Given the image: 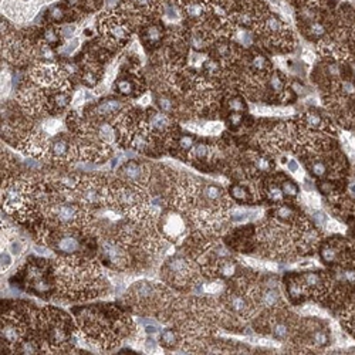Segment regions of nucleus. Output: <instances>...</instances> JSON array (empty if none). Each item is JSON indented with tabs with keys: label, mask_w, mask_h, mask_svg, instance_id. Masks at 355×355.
<instances>
[{
	"label": "nucleus",
	"mask_w": 355,
	"mask_h": 355,
	"mask_svg": "<svg viewBox=\"0 0 355 355\" xmlns=\"http://www.w3.org/2000/svg\"><path fill=\"white\" fill-rule=\"evenodd\" d=\"M76 317L83 337L98 348H112L133 331L131 317L112 304H97L76 310Z\"/></svg>",
	"instance_id": "1"
},
{
	"label": "nucleus",
	"mask_w": 355,
	"mask_h": 355,
	"mask_svg": "<svg viewBox=\"0 0 355 355\" xmlns=\"http://www.w3.org/2000/svg\"><path fill=\"white\" fill-rule=\"evenodd\" d=\"M54 276L58 291L74 300L97 297L107 291V283L102 284L101 267L95 260L83 253L61 256L54 263Z\"/></svg>",
	"instance_id": "2"
},
{
	"label": "nucleus",
	"mask_w": 355,
	"mask_h": 355,
	"mask_svg": "<svg viewBox=\"0 0 355 355\" xmlns=\"http://www.w3.org/2000/svg\"><path fill=\"white\" fill-rule=\"evenodd\" d=\"M36 333L42 353H67L73 341V322L64 311L44 309L37 312Z\"/></svg>",
	"instance_id": "3"
},
{
	"label": "nucleus",
	"mask_w": 355,
	"mask_h": 355,
	"mask_svg": "<svg viewBox=\"0 0 355 355\" xmlns=\"http://www.w3.org/2000/svg\"><path fill=\"white\" fill-rule=\"evenodd\" d=\"M127 304L135 310L145 311H164L171 304V294L165 287L158 286L151 281H136L130 287L125 294Z\"/></svg>",
	"instance_id": "4"
},
{
	"label": "nucleus",
	"mask_w": 355,
	"mask_h": 355,
	"mask_svg": "<svg viewBox=\"0 0 355 355\" xmlns=\"http://www.w3.org/2000/svg\"><path fill=\"white\" fill-rule=\"evenodd\" d=\"M161 276L167 284L179 290L192 287L198 280L193 263L185 256H172L162 266Z\"/></svg>",
	"instance_id": "5"
},
{
	"label": "nucleus",
	"mask_w": 355,
	"mask_h": 355,
	"mask_svg": "<svg viewBox=\"0 0 355 355\" xmlns=\"http://www.w3.org/2000/svg\"><path fill=\"white\" fill-rule=\"evenodd\" d=\"M108 185L100 178H83L77 190L74 192V200L84 209H97L105 205Z\"/></svg>",
	"instance_id": "6"
},
{
	"label": "nucleus",
	"mask_w": 355,
	"mask_h": 355,
	"mask_svg": "<svg viewBox=\"0 0 355 355\" xmlns=\"http://www.w3.org/2000/svg\"><path fill=\"white\" fill-rule=\"evenodd\" d=\"M256 306L253 290L247 294L242 284H236L224 294V307L239 318L249 320L255 314Z\"/></svg>",
	"instance_id": "7"
},
{
	"label": "nucleus",
	"mask_w": 355,
	"mask_h": 355,
	"mask_svg": "<svg viewBox=\"0 0 355 355\" xmlns=\"http://www.w3.org/2000/svg\"><path fill=\"white\" fill-rule=\"evenodd\" d=\"M118 177L121 180H125L128 183H133L141 188H146L151 183L152 179V171L151 168L141 162H135V161H130L125 162L120 171H118Z\"/></svg>",
	"instance_id": "8"
},
{
	"label": "nucleus",
	"mask_w": 355,
	"mask_h": 355,
	"mask_svg": "<svg viewBox=\"0 0 355 355\" xmlns=\"http://www.w3.org/2000/svg\"><path fill=\"white\" fill-rule=\"evenodd\" d=\"M158 222L161 223V230L162 236L169 240H177L180 239L185 232H186V222L182 215L178 212L167 211L162 213Z\"/></svg>",
	"instance_id": "9"
},
{
	"label": "nucleus",
	"mask_w": 355,
	"mask_h": 355,
	"mask_svg": "<svg viewBox=\"0 0 355 355\" xmlns=\"http://www.w3.org/2000/svg\"><path fill=\"white\" fill-rule=\"evenodd\" d=\"M268 333L271 334L273 338L278 341H286L293 333V321L291 318H287V314H278L277 311L273 310V315L270 318L265 320V327Z\"/></svg>",
	"instance_id": "10"
},
{
	"label": "nucleus",
	"mask_w": 355,
	"mask_h": 355,
	"mask_svg": "<svg viewBox=\"0 0 355 355\" xmlns=\"http://www.w3.org/2000/svg\"><path fill=\"white\" fill-rule=\"evenodd\" d=\"M47 155L51 161H56V162H70L73 161L71 158L77 156V152L68 139L58 136L50 142Z\"/></svg>",
	"instance_id": "11"
},
{
	"label": "nucleus",
	"mask_w": 355,
	"mask_h": 355,
	"mask_svg": "<svg viewBox=\"0 0 355 355\" xmlns=\"http://www.w3.org/2000/svg\"><path fill=\"white\" fill-rule=\"evenodd\" d=\"M146 125L151 128V131H156L161 133H168L172 128V122L169 120L168 114L162 111H149L148 112V122Z\"/></svg>",
	"instance_id": "12"
},
{
	"label": "nucleus",
	"mask_w": 355,
	"mask_h": 355,
	"mask_svg": "<svg viewBox=\"0 0 355 355\" xmlns=\"http://www.w3.org/2000/svg\"><path fill=\"white\" fill-rule=\"evenodd\" d=\"M124 108V104L122 101L120 100H114V98H110V100H104L101 101L100 104H97L91 114L97 118H108V117H112L115 114L121 111Z\"/></svg>",
	"instance_id": "13"
},
{
	"label": "nucleus",
	"mask_w": 355,
	"mask_h": 355,
	"mask_svg": "<svg viewBox=\"0 0 355 355\" xmlns=\"http://www.w3.org/2000/svg\"><path fill=\"white\" fill-rule=\"evenodd\" d=\"M263 29H265V33H267V36L273 37V39H283L284 37V32H286V27L281 20H278L276 16H268L266 20H265V24H263Z\"/></svg>",
	"instance_id": "14"
},
{
	"label": "nucleus",
	"mask_w": 355,
	"mask_h": 355,
	"mask_svg": "<svg viewBox=\"0 0 355 355\" xmlns=\"http://www.w3.org/2000/svg\"><path fill=\"white\" fill-rule=\"evenodd\" d=\"M136 83H135V78L131 77H122L120 78L117 83H115V91L121 95L125 97H131L135 95L138 91H136Z\"/></svg>",
	"instance_id": "15"
},
{
	"label": "nucleus",
	"mask_w": 355,
	"mask_h": 355,
	"mask_svg": "<svg viewBox=\"0 0 355 355\" xmlns=\"http://www.w3.org/2000/svg\"><path fill=\"white\" fill-rule=\"evenodd\" d=\"M70 101H71V98H70V95L67 94L66 91H57L48 98V110L61 111L70 104Z\"/></svg>",
	"instance_id": "16"
},
{
	"label": "nucleus",
	"mask_w": 355,
	"mask_h": 355,
	"mask_svg": "<svg viewBox=\"0 0 355 355\" xmlns=\"http://www.w3.org/2000/svg\"><path fill=\"white\" fill-rule=\"evenodd\" d=\"M179 341H180L179 330H174V328H167L165 331L161 333V337H159L161 345H162L164 348H168V350L177 348Z\"/></svg>",
	"instance_id": "17"
},
{
	"label": "nucleus",
	"mask_w": 355,
	"mask_h": 355,
	"mask_svg": "<svg viewBox=\"0 0 355 355\" xmlns=\"http://www.w3.org/2000/svg\"><path fill=\"white\" fill-rule=\"evenodd\" d=\"M309 341L311 345L322 348L330 344V335L327 333V330L317 327V328H312V331L309 334Z\"/></svg>",
	"instance_id": "18"
},
{
	"label": "nucleus",
	"mask_w": 355,
	"mask_h": 355,
	"mask_svg": "<svg viewBox=\"0 0 355 355\" xmlns=\"http://www.w3.org/2000/svg\"><path fill=\"white\" fill-rule=\"evenodd\" d=\"M320 256H321L322 262L330 265V263H335L338 260V256H340V250H338V246L333 243H325L322 244L321 250H320Z\"/></svg>",
	"instance_id": "19"
},
{
	"label": "nucleus",
	"mask_w": 355,
	"mask_h": 355,
	"mask_svg": "<svg viewBox=\"0 0 355 355\" xmlns=\"http://www.w3.org/2000/svg\"><path fill=\"white\" fill-rule=\"evenodd\" d=\"M95 135H97V138L101 139L102 142L108 144V142L115 141L117 131L112 128L111 125H108V124H100V125L97 127V130H95Z\"/></svg>",
	"instance_id": "20"
},
{
	"label": "nucleus",
	"mask_w": 355,
	"mask_h": 355,
	"mask_svg": "<svg viewBox=\"0 0 355 355\" xmlns=\"http://www.w3.org/2000/svg\"><path fill=\"white\" fill-rule=\"evenodd\" d=\"M212 146L203 142H198L192 146V149L189 151V156L195 161H205L208 159V156L211 155Z\"/></svg>",
	"instance_id": "21"
},
{
	"label": "nucleus",
	"mask_w": 355,
	"mask_h": 355,
	"mask_svg": "<svg viewBox=\"0 0 355 355\" xmlns=\"http://www.w3.org/2000/svg\"><path fill=\"white\" fill-rule=\"evenodd\" d=\"M229 196H232L234 200L242 202V203H249L252 200L250 192L239 183H234L229 188Z\"/></svg>",
	"instance_id": "22"
},
{
	"label": "nucleus",
	"mask_w": 355,
	"mask_h": 355,
	"mask_svg": "<svg viewBox=\"0 0 355 355\" xmlns=\"http://www.w3.org/2000/svg\"><path fill=\"white\" fill-rule=\"evenodd\" d=\"M162 36H164V33H162L161 27L156 26V24H152L145 30L144 40L146 42V44H158L161 42Z\"/></svg>",
	"instance_id": "23"
},
{
	"label": "nucleus",
	"mask_w": 355,
	"mask_h": 355,
	"mask_svg": "<svg viewBox=\"0 0 355 355\" xmlns=\"http://www.w3.org/2000/svg\"><path fill=\"white\" fill-rule=\"evenodd\" d=\"M303 122H304V125H307V127H310V128H321L322 124H324V120H322V117L318 112L309 111L304 112Z\"/></svg>",
	"instance_id": "24"
},
{
	"label": "nucleus",
	"mask_w": 355,
	"mask_h": 355,
	"mask_svg": "<svg viewBox=\"0 0 355 355\" xmlns=\"http://www.w3.org/2000/svg\"><path fill=\"white\" fill-rule=\"evenodd\" d=\"M252 68L255 70L256 73H267L268 68H270V63H268V60L265 56L256 54L252 58Z\"/></svg>",
	"instance_id": "25"
},
{
	"label": "nucleus",
	"mask_w": 355,
	"mask_h": 355,
	"mask_svg": "<svg viewBox=\"0 0 355 355\" xmlns=\"http://www.w3.org/2000/svg\"><path fill=\"white\" fill-rule=\"evenodd\" d=\"M268 87L271 89V91H274L276 94H281L284 91V89H286V84H284V80L281 78V76L278 73H273L268 77Z\"/></svg>",
	"instance_id": "26"
},
{
	"label": "nucleus",
	"mask_w": 355,
	"mask_h": 355,
	"mask_svg": "<svg viewBox=\"0 0 355 355\" xmlns=\"http://www.w3.org/2000/svg\"><path fill=\"white\" fill-rule=\"evenodd\" d=\"M309 169L311 171V174L317 178H324L325 175H327V174H328V168H327V164H325V162H322V161H318V159L312 161L310 165H309Z\"/></svg>",
	"instance_id": "27"
},
{
	"label": "nucleus",
	"mask_w": 355,
	"mask_h": 355,
	"mask_svg": "<svg viewBox=\"0 0 355 355\" xmlns=\"http://www.w3.org/2000/svg\"><path fill=\"white\" fill-rule=\"evenodd\" d=\"M156 102H158L159 110L162 112H165V114H172L174 110H175V102L169 95H159Z\"/></svg>",
	"instance_id": "28"
},
{
	"label": "nucleus",
	"mask_w": 355,
	"mask_h": 355,
	"mask_svg": "<svg viewBox=\"0 0 355 355\" xmlns=\"http://www.w3.org/2000/svg\"><path fill=\"white\" fill-rule=\"evenodd\" d=\"M280 188H281V190H283L284 195L291 196V198L297 196L300 192L299 186H297L293 180H290V179H283V180L280 182Z\"/></svg>",
	"instance_id": "29"
},
{
	"label": "nucleus",
	"mask_w": 355,
	"mask_h": 355,
	"mask_svg": "<svg viewBox=\"0 0 355 355\" xmlns=\"http://www.w3.org/2000/svg\"><path fill=\"white\" fill-rule=\"evenodd\" d=\"M252 162H253V165L257 171H260V172H268V171H271V162H270V159H267L266 156H262V155H255L253 156V159H252Z\"/></svg>",
	"instance_id": "30"
},
{
	"label": "nucleus",
	"mask_w": 355,
	"mask_h": 355,
	"mask_svg": "<svg viewBox=\"0 0 355 355\" xmlns=\"http://www.w3.org/2000/svg\"><path fill=\"white\" fill-rule=\"evenodd\" d=\"M193 145H195V139L192 136H189V135H182L178 139V149H180V151L189 152Z\"/></svg>",
	"instance_id": "31"
},
{
	"label": "nucleus",
	"mask_w": 355,
	"mask_h": 355,
	"mask_svg": "<svg viewBox=\"0 0 355 355\" xmlns=\"http://www.w3.org/2000/svg\"><path fill=\"white\" fill-rule=\"evenodd\" d=\"M39 56L42 57V58H44V60H53L56 54H54V50H53V45L47 44V43H42V44L39 45Z\"/></svg>",
	"instance_id": "32"
},
{
	"label": "nucleus",
	"mask_w": 355,
	"mask_h": 355,
	"mask_svg": "<svg viewBox=\"0 0 355 355\" xmlns=\"http://www.w3.org/2000/svg\"><path fill=\"white\" fill-rule=\"evenodd\" d=\"M267 196H268V199L271 200V202H281V199H283V190H281V188L280 186H276V185H271L270 188L267 189V193H266Z\"/></svg>",
	"instance_id": "33"
},
{
	"label": "nucleus",
	"mask_w": 355,
	"mask_h": 355,
	"mask_svg": "<svg viewBox=\"0 0 355 355\" xmlns=\"http://www.w3.org/2000/svg\"><path fill=\"white\" fill-rule=\"evenodd\" d=\"M185 9H186V13H188L190 17H200V16L203 14V11H205L203 6H202L200 3H196V1L189 3Z\"/></svg>",
	"instance_id": "34"
},
{
	"label": "nucleus",
	"mask_w": 355,
	"mask_h": 355,
	"mask_svg": "<svg viewBox=\"0 0 355 355\" xmlns=\"http://www.w3.org/2000/svg\"><path fill=\"white\" fill-rule=\"evenodd\" d=\"M58 33H57L56 30L54 29H47L45 30L44 33H43V42L44 43H47V44H50V45H56L57 43H58Z\"/></svg>",
	"instance_id": "35"
},
{
	"label": "nucleus",
	"mask_w": 355,
	"mask_h": 355,
	"mask_svg": "<svg viewBox=\"0 0 355 355\" xmlns=\"http://www.w3.org/2000/svg\"><path fill=\"white\" fill-rule=\"evenodd\" d=\"M237 36H236V39H237V42L240 43L244 47H249V45H252L253 43V37H252V34L249 33V32H246V30H237Z\"/></svg>",
	"instance_id": "36"
},
{
	"label": "nucleus",
	"mask_w": 355,
	"mask_h": 355,
	"mask_svg": "<svg viewBox=\"0 0 355 355\" xmlns=\"http://www.w3.org/2000/svg\"><path fill=\"white\" fill-rule=\"evenodd\" d=\"M64 16H66V11H64L63 7H60V6H53V7H50V10H48V17H50L53 22L63 20Z\"/></svg>",
	"instance_id": "37"
},
{
	"label": "nucleus",
	"mask_w": 355,
	"mask_h": 355,
	"mask_svg": "<svg viewBox=\"0 0 355 355\" xmlns=\"http://www.w3.org/2000/svg\"><path fill=\"white\" fill-rule=\"evenodd\" d=\"M9 250H10L11 255L20 256L24 250V244L19 239H11L10 243H9Z\"/></svg>",
	"instance_id": "38"
},
{
	"label": "nucleus",
	"mask_w": 355,
	"mask_h": 355,
	"mask_svg": "<svg viewBox=\"0 0 355 355\" xmlns=\"http://www.w3.org/2000/svg\"><path fill=\"white\" fill-rule=\"evenodd\" d=\"M227 105H229V108L232 110L233 112H242L246 108V105H244V102L242 98H239V97H233V98H230L229 102H227Z\"/></svg>",
	"instance_id": "39"
},
{
	"label": "nucleus",
	"mask_w": 355,
	"mask_h": 355,
	"mask_svg": "<svg viewBox=\"0 0 355 355\" xmlns=\"http://www.w3.org/2000/svg\"><path fill=\"white\" fill-rule=\"evenodd\" d=\"M324 32H325V29H324V26H322L321 23L312 22L309 26V34H311L312 37H321Z\"/></svg>",
	"instance_id": "40"
},
{
	"label": "nucleus",
	"mask_w": 355,
	"mask_h": 355,
	"mask_svg": "<svg viewBox=\"0 0 355 355\" xmlns=\"http://www.w3.org/2000/svg\"><path fill=\"white\" fill-rule=\"evenodd\" d=\"M10 86H11V81H10V76H9V73H1V94H7L9 91H10Z\"/></svg>",
	"instance_id": "41"
},
{
	"label": "nucleus",
	"mask_w": 355,
	"mask_h": 355,
	"mask_svg": "<svg viewBox=\"0 0 355 355\" xmlns=\"http://www.w3.org/2000/svg\"><path fill=\"white\" fill-rule=\"evenodd\" d=\"M74 32H76V26L74 24H63L61 29H60L61 37H64V39H71Z\"/></svg>",
	"instance_id": "42"
},
{
	"label": "nucleus",
	"mask_w": 355,
	"mask_h": 355,
	"mask_svg": "<svg viewBox=\"0 0 355 355\" xmlns=\"http://www.w3.org/2000/svg\"><path fill=\"white\" fill-rule=\"evenodd\" d=\"M11 265V256L6 252L1 250V271H6Z\"/></svg>",
	"instance_id": "43"
},
{
	"label": "nucleus",
	"mask_w": 355,
	"mask_h": 355,
	"mask_svg": "<svg viewBox=\"0 0 355 355\" xmlns=\"http://www.w3.org/2000/svg\"><path fill=\"white\" fill-rule=\"evenodd\" d=\"M312 221L315 222L317 226H324L327 222V216L322 212H314L312 213Z\"/></svg>",
	"instance_id": "44"
},
{
	"label": "nucleus",
	"mask_w": 355,
	"mask_h": 355,
	"mask_svg": "<svg viewBox=\"0 0 355 355\" xmlns=\"http://www.w3.org/2000/svg\"><path fill=\"white\" fill-rule=\"evenodd\" d=\"M242 121H243V115H242L240 112H233V114H230V117H229L230 125H234V127L240 125Z\"/></svg>",
	"instance_id": "45"
},
{
	"label": "nucleus",
	"mask_w": 355,
	"mask_h": 355,
	"mask_svg": "<svg viewBox=\"0 0 355 355\" xmlns=\"http://www.w3.org/2000/svg\"><path fill=\"white\" fill-rule=\"evenodd\" d=\"M78 44H80V40H78V39H73V42H70V43L66 45V48H64V53H66V54H71V53H74V51L77 50Z\"/></svg>",
	"instance_id": "46"
},
{
	"label": "nucleus",
	"mask_w": 355,
	"mask_h": 355,
	"mask_svg": "<svg viewBox=\"0 0 355 355\" xmlns=\"http://www.w3.org/2000/svg\"><path fill=\"white\" fill-rule=\"evenodd\" d=\"M133 4H136L138 7H145V9H149L152 7V4L155 3V0H133Z\"/></svg>",
	"instance_id": "47"
},
{
	"label": "nucleus",
	"mask_w": 355,
	"mask_h": 355,
	"mask_svg": "<svg viewBox=\"0 0 355 355\" xmlns=\"http://www.w3.org/2000/svg\"><path fill=\"white\" fill-rule=\"evenodd\" d=\"M165 14H167L171 20H177V19H179V11H178V9L175 6H169V7H167V13H165Z\"/></svg>",
	"instance_id": "48"
},
{
	"label": "nucleus",
	"mask_w": 355,
	"mask_h": 355,
	"mask_svg": "<svg viewBox=\"0 0 355 355\" xmlns=\"http://www.w3.org/2000/svg\"><path fill=\"white\" fill-rule=\"evenodd\" d=\"M287 169H289L291 174H296V172H299V169H300L299 162H297L296 159H290L289 162H287Z\"/></svg>",
	"instance_id": "49"
},
{
	"label": "nucleus",
	"mask_w": 355,
	"mask_h": 355,
	"mask_svg": "<svg viewBox=\"0 0 355 355\" xmlns=\"http://www.w3.org/2000/svg\"><path fill=\"white\" fill-rule=\"evenodd\" d=\"M78 1H80V0H68V3H70V4H77Z\"/></svg>",
	"instance_id": "50"
},
{
	"label": "nucleus",
	"mask_w": 355,
	"mask_h": 355,
	"mask_svg": "<svg viewBox=\"0 0 355 355\" xmlns=\"http://www.w3.org/2000/svg\"><path fill=\"white\" fill-rule=\"evenodd\" d=\"M351 192H353V193L355 195V185H353V186H351Z\"/></svg>",
	"instance_id": "51"
},
{
	"label": "nucleus",
	"mask_w": 355,
	"mask_h": 355,
	"mask_svg": "<svg viewBox=\"0 0 355 355\" xmlns=\"http://www.w3.org/2000/svg\"><path fill=\"white\" fill-rule=\"evenodd\" d=\"M309 1H310V0H309Z\"/></svg>",
	"instance_id": "52"
}]
</instances>
